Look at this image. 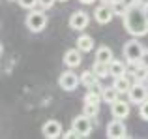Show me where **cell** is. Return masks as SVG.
I'll return each mask as SVG.
<instances>
[{"instance_id": "1", "label": "cell", "mask_w": 148, "mask_h": 139, "mask_svg": "<svg viewBox=\"0 0 148 139\" xmlns=\"http://www.w3.org/2000/svg\"><path fill=\"white\" fill-rule=\"evenodd\" d=\"M124 28L133 38L146 36L148 34V19L145 15V10L139 8V6L130 8V11L124 15Z\"/></svg>"}, {"instance_id": "2", "label": "cell", "mask_w": 148, "mask_h": 139, "mask_svg": "<svg viewBox=\"0 0 148 139\" xmlns=\"http://www.w3.org/2000/svg\"><path fill=\"white\" fill-rule=\"evenodd\" d=\"M25 25L30 32H41L47 26V15H45L43 8L41 10H30V13L25 19Z\"/></svg>"}, {"instance_id": "3", "label": "cell", "mask_w": 148, "mask_h": 139, "mask_svg": "<svg viewBox=\"0 0 148 139\" xmlns=\"http://www.w3.org/2000/svg\"><path fill=\"white\" fill-rule=\"evenodd\" d=\"M143 53H145V45H143L141 41H137V38L126 41V45H124V58H126L130 64H139L141 62Z\"/></svg>"}, {"instance_id": "4", "label": "cell", "mask_w": 148, "mask_h": 139, "mask_svg": "<svg viewBox=\"0 0 148 139\" xmlns=\"http://www.w3.org/2000/svg\"><path fill=\"white\" fill-rule=\"evenodd\" d=\"M58 85H60L62 90L71 92L81 85V75H77V73L71 72V68H69L68 72H62V75L58 77Z\"/></svg>"}, {"instance_id": "5", "label": "cell", "mask_w": 148, "mask_h": 139, "mask_svg": "<svg viewBox=\"0 0 148 139\" xmlns=\"http://www.w3.org/2000/svg\"><path fill=\"white\" fill-rule=\"evenodd\" d=\"M71 128L77 132L79 137H86L88 133L92 132V117L88 115H79L71 120Z\"/></svg>"}, {"instance_id": "6", "label": "cell", "mask_w": 148, "mask_h": 139, "mask_svg": "<svg viewBox=\"0 0 148 139\" xmlns=\"http://www.w3.org/2000/svg\"><path fill=\"white\" fill-rule=\"evenodd\" d=\"M127 130H126V124L122 122V118H114L107 124V137L109 139H122L126 137Z\"/></svg>"}, {"instance_id": "7", "label": "cell", "mask_w": 148, "mask_h": 139, "mask_svg": "<svg viewBox=\"0 0 148 139\" xmlns=\"http://www.w3.org/2000/svg\"><path fill=\"white\" fill-rule=\"evenodd\" d=\"M90 23V17H88L86 11H73L69 15V28L71 30H84Z\"/></svg>"}, {"instance_id": "8", "label": "cell", "mask_w": 148, "mask_h": 139, "mask_svg": "<svg viewBox=\"0 0 148 139\" xmlns=\"http://www.w3.org/2000/svg\"><path fill=\"white\" fill-rule=\"evenodd\" d=\"M127 96H130V102L131 103L141 105V103L148 98V88L145 87V83H139V81H137V83L131 87V90L127 92Z\"/></svg>"}, {"instance_id": "9", "label": "cell", "mask_w": 148, "mask_h": 139, "mask_svg": "<svg viewBox=\"0 0 148 139\" xmlns=\"http://www.w3.org/2000/svg\"><path fill=\"white\" fill-rule=\"evenodd\" d=\"M112 17H114V11H112V6H109V4H101V6H98L96 11H94V19H96V23H99V25L111 23Z\"/></svg>"}, {"instance_id": "10", "label": "cell", "mask_w": 148, "mask_h": 139, "mask_svg": "<svg viewBox=\"0 0 148 139\" xmlns=\"http://www.w3.org/2000/svg\"><path fill=\"white\" fill-rule=\"evenodd\" d=\"M41 133L47 139H56V137L62 136V124L58 120H47L41 126Z\"/></svg>"}, {"instance_id": "11", "label": "cell", "mask_w": 148, "mask_h": 139, "mask_svg": "<svg viewBox=\"0 0 148 139\" xmlns=\"http://www.w3.org/2000/svg\"><path fill=\"white\" fill-rule=\"evenodd\" d=\"M130 111H131L130 102H124V100H120V98L111 105V113H112L114 118H122V120H124V118L130 115Z\"/></svg>"}, {"instance_id": "12", "label": "cell", "mask_w": 148, "mask_h": 139, "mask_svg": "<svg viewBox=\"0 0 148 139\" xmlns=\"http://www.w3.org/2000/svg\"><path fill=\"white\" fill-rule=\"evenodd\" d=\"M81 49H68L66 51V55H64V64L68 68H77V66H81V60H83V56H81Z\"/></svg>"}, {"instance_id": "13", "label": "cell", "mask_w": 148, "mask_h": 139, "mask_svg": "<svg viewBox=\"0 0 148 139\" xmlns=\"http://www.w3.org/2000/svg\"><path fill=\"white\" fill-rule=\"evenodd\" d=\"M112 87L116 88V90L120 92V94H127V92L131 90V81L127 75H120V77H114V81H112Z\"/></svg>"}, {"instance_id": "14", "label": "cell", "mask_w": 148, "mask_h": 139, "mask_svg": "<svg viewBox=\"0 0 148 139\" xmlns=\"http://www.w3.org/2000/svg\"><path fill=\"white\" fill-rule=\"evenodd\" d=\"M127 73V68L126 64L122 62V60H111V64H109V75L114 79V77H120V75H126Z\"/></svg>"}, {"instance_id": "15", "label": "cell", "mask_w": 148, "mask_h": 139, "mask_svg": "<svg viewBox=\"0 0 148 139\" xmlns=\"http://www.w3.org/2000/svg\"><path fill=\"white\" fill-rule=\"evenodd\" d=\"M77 49H81L83 53H90L92 49H94V40H92V36L81 34V36L77 38Z\"/></svg>"}, {"instance_id": "16", "label": "cell", "mask_w": 148, "mask_h": 139, "mask_svg": "<svg viewBox=\"0 0 148 139\" xmlns=\"http://www.w3.org/2000/svg\"><path fill=\"white\" fill-rule=\"evenodd\" d=\"M118 96H120V92L116 90L114 87H105L103 92H101V100H103L105 103H109V105H112V103L118 100Z\"/></svg>"}, {"instance_id": "17", "label": "cell", "mask_w": 148, "mask_h": 139, "mask_svg": "<svg viewBox=\"0 0 148 139\" xmlns=\"http://www.w3.org/2000/svg\"><path fill=\"white\" fill-rule=\"evenodd\" d=\"M112 58H114V56H112V49L111 47H107V45H101V47H98V51H96V60L111 64Z\"/></svg>"}, {"instance_id": "18", "label": "cell", "mask_w": 148, "mask_h": 139, "mask_svg": "<svg viewBox=\"0 0 148 139\" xmlns=\"http://www.w3.org/2000/svg\"><path fill=\"white\" fill-rule=\"evenodd\" d=\"M92 72H94L99 79H103V77L109 75V64L107 62H99V60H94V64H92Z\"/></svg>"}, {"instance_id": "19", "label": "cell", "mask_w": 148, "mask_h": 139, "mask_svg": "<svg viewBox=\"0 0 148 139\" xmlns=\"http://www.w3.org/2000/svg\"><path fill=\"white\" fill-rule=\"evenodd\" d=\"M96 81H99V77L96 75L92 70H86V72H83L81 73V85H84V87H90V85H94Z\"/></svg>"}, {"instance_id": "20", "label": "cell", "mask_w": 148, "mask_h": 139, "mask_svg": "<svg viewBox=\"0 0 148 139\" xmlns=\"http://www.w3.org/2000/svg\"><path fill=\"white\" fill-rule=\"evenodd\" d=\"M112 11H114V15H118V17L124 19V15L130 11V8L124 4V0H116V2L112 4Z\"/></svg>"}, {"instance_id": "21", "label": "cell", "mask_w": 148, "mask_h": 139, "mask_svg": "<svg viewBox=\"0 0 148 139\" xmlns=\"http://www.w3.org/2000/svg\"><path fill=\"white\" fill-rule=\"evenodd\" d=\"M99 102H103L101 94H96V92H90V90L84 94V103H96V105H99Z\"/></svg>"}, {"instance_id": "22", "label": "cell", "mask_w": 148, "mask_h": 139, "mask_svg": "<svg viewBox=\"0 0 148 139\" xmlns=\"http://www.w3.org/2000/svg\"><path fill=\"white\" fill-rule=\"evenodd\" d=\"M98 113H99V105H96V103H84V115L96 117Z\"/></svg>"}, {"instance_id": "23", "label": "cell", "mask_w": 148, "mask_h": 139, "mask_svg": "<svg viewBox=\"0 0 148 139\" xmlns=\"http://www.w3.org/2000/svg\"><path fill=\"white\" fill-rule=\"evenodd\" d=\"M17 2H19V6L25 8V10H34L36 6H40L38 0H17Z\"/></svg>"}, {"instance_id": "24", "label": "cell", "mask_w": 148, "mask_h": 139, "mask_svg": "<svg viewBox=\"0 0 148 139\" xmlns=\"http://www.w3.org/2000/svg\"><path fill=\"white\" fill-rule=\"evenodd\" d=\"M139 115H141L143 120H148V98L139 105Z\"/></svg>"}, {"instance_id": "25", "label": "cell", "mask_w": 148, "mask_h": 139, "mask_svg": "<svg viewBox=\"0 0 148 139\" xmlns=\"http://www.w3.org/2000/svg\"><path fill=\"white\" fill-rule=\"evenodd\" d=\"M103 88L105 87H101L99 81H96L94 85H90V87H88V90H90V92H96V94H101V92H103Z\"/></svg>"}, {"instance_id": "26", "label": "cell", "mask_w": 148, "mask_h": 139, "mask_svg": "<svg viewBox=\"0 0 148 139\" xmlns=\"http://www.w3.org/2000/svg\"><path fill=\"white\" fill-rule=\"evenodd\" d=\"M54 2H56V0H38L40 8H43V10H49V8H53Z\"/></svg>"}, {"instance_id": "27", "label": "cell", "mask_w": 148, "mask_h": 139, "mask_svg": "<svg viewBox=\"0 0 148 139\" xmlns=\"http://www.w3.org/2000/svg\"><path fill=\"white\" fill-rule=\"evenodd\" d=\"M62 137H66V139H71V137H79V136H77V132H75V130H68V132H64V133H62Z\"/></svg>"}, {"instance_id": "28", "label": "cell", "mask_w": 148, "mask_h": 139, "mask_svg": "<svg viewBox=\"0 0 148 139\" xmlns=\"http://www.w3.org/2000/svg\"><path fill=\"white\" fill-rule=\"evenodd\" d=\"M141 64L148 68V49H145V53H143V56H141Z\"/></svg>"}, {"instance_id": "29", "label": "cell", "mask_w": 148, "mask_h": 139, "mask_svg": "<svg viewBox=\"0 0 148 139\" xmlns=\"http://www.w3.org/2000/svg\"><path fill=\"white\" fill-rule=\"evenodd\" d=\"M137 2H139V0H124V4H126L127 8H135V6H137Z\"/></svg>"}, {"instance_id": "30", "label": "cell", "mask_w": 148, "mask_h": 139, "mask_svg": "<svg viewBox=\"0 0 148 139\" xmlns=\"http://www.w3.org/2000/svg\"><path fill=\"white\" fill-rule=\"evenodd\" d=\"M116 0H101V4H109V6H112Z\"/></svg>"}, {"instance_id": "31", "label": "cell", "mask_w": 148, "mask_h": 139, "mask_svg": "<svg viewBox=\"0 0 148 139\" xmlns=\"http://www.w3.org/2000/svg\"><path fill=\"white\" fill-rule=\"evenodd\" d=\"M79 2H81V4H94L96 0H79Z\"/></svg>"}, {"instance_id": "32", "label": "cell", "mask_w": 148, "mask_h": 139, "mask_svg": "<svg viewBox=\"0 0 148 139\" xmlns=\"http://www.w3.org/2000/svg\"><path fill=\"white\" fill-rule=\"evenodd\" d=\"M143 10H145V15H146V19H148V6H145Z\"/></svg>"}, {"instance_id": "33", "label": "cell", "mask_w": 148, "mask_h": 139, "mask_svg": "<svg viewBox=\"0 0 148 139\" xmlns=\"http://www.w3.org/2000/svg\"><path fill=\"white\" fill-rule=\"evenodd\" d=\"M56 2H68V0H56Z\"/></svg>"}]
</instances>
